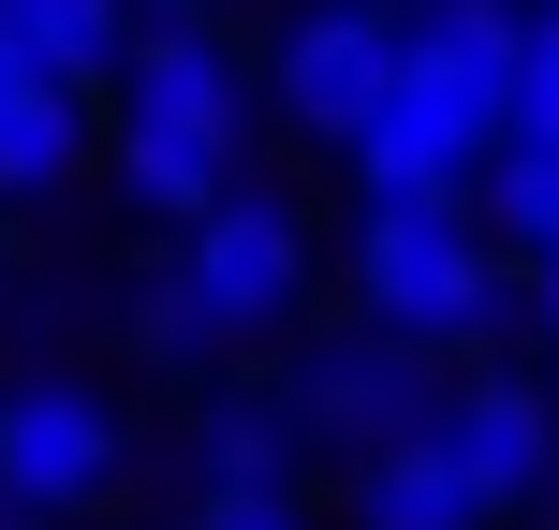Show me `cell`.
Segmentation results:
<instances>
[{
    "label": "cell",
    "instance_id": "4fadbf2b",
    "mask_svg": "<svg viewBox=\"0 0 559 530\" xmlns=\"http://www.w3.org/2000/svg\"><path fill=\"white\" fill-rule=\"evenodd\" d=\"M74 163H88V89H29V104L0 118V207H15V192H59Z\"/></svg>",
    "mask_w": 559,
    "mask_h": 530
},
{
    "label": "cell",
    "instance_id": "ac0fdd59",
    "mask_svg": "<svg viewBox=\"0 0 559 530\" xmlns=\"http://www.w3.org/2000/svg\"><path fill=\"white\" fill-rule=\"evenodd\" d=\"M147 15H206V0H147Z\"/></svg>",
    "mask_w": 559,
    "mask_h": 530
},
{
    "label": "cell",
    "instance_id": "5bb4252c",
    "mask_svg": "<svg viewBox=\"0 0 559 530\" xmlns=\"http://www.w3.org/2000/svg\"><path fill=\"white\" fill-rule=\"evenodd\" d=\"M486 222H501V251H515V266H559V148H531V133L501 148V177H486Z\"/></svg>",
    "mask_w": 559,
    "mask_h": 530
},
{
    "label": "cell",
    "instance_id": "9a60e30c",
    "mask_svg": "<svg viewBox=\"0 0 559 530\" xmlns=\"http://www.w3.org/2000/svg\"><path fill=\"white\" fill-rule=\"evenodd\" d=\"M515 133L559 148V0H545V30H531V74H515Z\"/></svg>",
    "mask_w": 559,
    "mask_h": 530
},
{
    "label": "cell",
    "instance_id": "8fae6325",
    "mask_svg": "<svg viewBox=\"0 0 559 530\" xmlns=\"http://www.w3.org/2000/svg\"><path fill=\"white\" fill-rule=\"evenodd\" d=\"M531 30H545V0H413V45L456 59V74H486L501 104H515V74H531Z\"/></svg>",
    "mask_w": 559,
    "mask_h": 530
},
{
    "label": "cell",
    "instance_id": "44dd1931",
    "mask_svg": "<svg viewBox=\"0 0 559 530\" xmlns=\"http://www.w3.org/2000/svg\"><path fill=\"white\" fill-rule=\"evenodd\" d=\"M545 309H559V266H545Z\"/></svg>",
    "mask_w": 559,
    "mask_h": 530
},
{
    "label": "cell",
    "instance_id": "5b68a950",
    "mask_svg": "<svg viewBox=\"0 0 559 530\" xmlns=\"http://www.w3.org/2000/svg\"><path fill=\"white\" fill-rule=\"evenodd\" d=\"M295 413H309V443H338V457H397V443H442V354L427 339H397V325H368V339H324V354L295 368Z\"/></svg>",
    "mask_w": 559,
    "mask_h": 530
},
{
    "label": "cell",
    "instance_id": "d6986e66",
    "mask_svg": "<svg viewBox=\"0 0 559 530\" xmlns=\"http://www.w3.org/2000/svg\"><path fill=\"white\" fill-rule=\"evenodd\" d=\"M0 530H45V516H15V502H0Z\"/></svg>",
    "mask_w": 559,
    "mask_h": 530
},
{
    "label": "cell",
    "instance_id": "ba28073f",
    "mask_svg": "<svg viewBox=\"0 0 559 530\" xmlns=\"http://www.w3.org/2000/svg\"><path fill=\"white\" fill-rule=\"evenodd\" d=\"M442 457L486 486V502H545L559 486V398L531 384V368H486V384H456V413H442Z\"/></svg>",
    "mask_w": 559,
    "mask_h": 530
},
{
    "label": "cell",
    "instance_id": "8992f818",
    "mask_svg": "<svg viewBox=\"0 0 559 530\" xmlns=\"http://www.w3.org/2000/svg\"><path fill=\"white\" fill-rule=\"evenodd\" d=\"M397 59H413V15H397V0H309V15L280 30V104H295V133L354 148L368 104L397 89Z\"/></svg>",
    "mask_w": 559,
    "mask_h": 530
},
{
    "label": "cell",
    "instance_id": "6da1fadb",
    "mask_svg": "<svg viewBox=\"0 0 559 530\" xmlns=\"http://www.w3.org/2000/svg\"><path fill=\"white\" fill-rule=\"evenodd\" d=\"M236 148H251V59L206 15H163L133 45V74H118V177H133V207H163V222L236 207Z\"/></svg>",
    "mask_w": 559,
    "mask_h": 530
},
{
    "label": "cell",
    "instance_id": "7a4b0ae2",
    "mask_svg": "<svg viewBox=\"0 0 559 530\" xmlns=\"http://www.w3.org/2000/svg\"><path fill=\"white\" fill-rule=\"evenodd\" d=\"M309 295V222L280 192H236L177 236V266L133 295V339L147 354H222V339H265L280 309Z\"/></svg>",
    "mask_w": 559,
    "mask_h": 530
},
{
    "label": "cell",
    "instance_id": "3957f363",
    "mask_svg": "<svg viewBox=\"0 0 559 530\" xmlns=\"http://www.w3.org/2000/svg\"><path fill=\"white\" fill-rule=\"evenodd\" d=\"M501 222H472V207H427V192H368V222H354V295H368V325H397V339H486L501 325Z\"/></svg>",
    "mask_w": 559,
    "mask_h": 530
},
{
    "label": "cell",
    "instance_id": "ffe728a7",
    "mask_svg": "<svg viewBox=\"0 0 559 530\" xmlns=\"http://www.w3.org/2000/svg\"><path fill=\"white\" fill-rule=\"evenodd\" d=\"M545 339H559V309H545ZM545 384H559V368H545Z\"/></svg>",
    "mask_w": 559,
    "mask_h": 530
},
{
    "label": "cell",
    "instance_id": "277c9868",
    "mask_svg": "<svg viewBox=\"0 0 559 530\" xmlns=\"http://www.w3.org/2000/svg\"><path fill=\"white\" fill-rule=\"evenodd\" d=\"M501 148H515V104L486 74H456V59H397V89L368 104V133H354V177L368 192H427V207H472V177H501Z\"/></svg>",
    "mask_w": 559,
    "mask_h": 530
},
{
    "label": "cell",
    "instance_id": "52a82bcc",
    "mask_svg": "<svg viewBox=\"0 0 559 530\" xmlns=\"http://www.w3.org/2000/svg\"><path fill=\"white\" fill-rule=\"evenodd\" d=\"M104 472H118V413L88 384H15V398H0V502H15V516L104 502Z\"/></svg>",
    "mask_w": 559,
    "mask_h": 530
},
{
    "label": "cell",
    "instance_id": "2e32d148",
    "mask_svg": "<svg viewBox=\"0 0 559 530\" xmlns=\"http://www.w3.org/2000/svg\"><path fill=\"white\" fill-rule=\"evenodd\" d=\"M192 530H295V486H206Z\"/></svg>",
    "mask_w": 559,
    "mask_h": 530
},
{
    "label": "cell",
    "instance_id": "30bf717a",
    "mask_svg": "<svg viewBox=\"0 0 559 530\" xmlns=\"http://www.w3.org/2000/svg\"><path fill=\"white\" fill-rule=\"evenodd\" d=\"M354 530H501V502L442 443H397V457H354Z\"/></svg>",
    "mask_w": 559,
    "mask_h": 530
},
{
    "label": "cell",
    "instance_id": "9c48e42d",
    "mask_svg": "<svg viewBox=\"0 0 559 530\" xmlns=\"http://www.w3.org/2000/svg\"><path fill=\"white\" fill-rule=\"evenodd\" d=\"M0 30L29 45V74L118 89V74H133V45H147V0H0Z\"/></svg>",
    "mask_w": 559,
    "mask_h": 530
},
{
    "label": "cell",
    "instance_id": "7c38bea8",
    "mask_svg": "<svg viewBox=\"0 0 559 530\" xmlns=\"http://www.w3.org/2000/svg\"><path fill=\"white\" fill-rule=\"evenodd\" d=\"M295 443H309V413H295V384L280 398H222V413H206V486H295Z\"/></svg>",
    "mask_w": 559,
    "mask_h": 530
},
{
    "label": "cell",
    "instance_id": "e0dca14e",
    "mask_svg": "<svg viewBox=\"0 0 559 530\" xmlns=\"http://www.w3.org/2000/svg\"><path fill=\"white\" fill-rule=\"evenodd\" d=\"M29 89H59V74H29V45H15V30H0V118H15Z\"/></svg>",
    "mask_w": 559,
    "mask_h": 530
}]
</instances>
